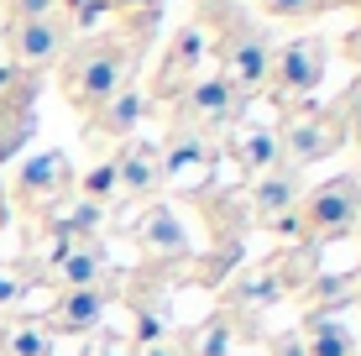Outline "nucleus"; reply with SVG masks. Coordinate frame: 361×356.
Masks as SVG:
<instances>
[{"label":"nucleus","instance_id":"1","mask_svg":"<svg viewBox=\"0 0 361 356\" xmlns=\"http://www.w3.org/2000/svg\"><path fill=\"white\" fill-rule=\"evenodd\" d=\"M126 68H131L126 42H116V37H90L84 47H73L63 58V94L79 110H99L126 84Z\"/></svg>","mask_w":361,"mask_h":356},{"label":"nucleus","instance_id":"2","mask_svg":"<svg viewBox=\"0 0 361 356\" xmlns=\"http://www.w3.org/2000/svg\"><path fill=\"white\" fill-rule=\"evenodd\" d=\"M356 220H361V183L345 173V178L319 183V189L304 200L298 231H304V236H319V241H335V236H351Z\"/></svg>","mask_w":361,"mask_h":356},{"label":"nucleus","instance_id":"3","mask_svg":"<svg viewBox=\"0 0 361 356\" xmlns=\"http://www.w3.org/2000/svg\"><path fill=\"white\" fill-rule=\"evenodd\" d=\"M267 79H272V90H278L283 100H304V94H314L319 79H325V42H319V37H298V42L278 47Z\"/></svg>","mask_w":361,"mask_h":356},{"label":"nucleus","instance_id":"4","mask_svg":"<svg viewBox=\"0 0 361 356\" xmlns=\"http://www.w3.org/2000/svg\"><path fill=\"white\" fill-rule=\"evenodd\" d=\"M341 142H345L341 116H325V110H314V116H298L293 126H283V131H278L283 168H298V173H304L309 163H319V157H330Z\"/></svg>","mask_w":361,"mask_h":356},{"label":"nucleus","instance_id":"5","mask_svg":"<svg viewBox=\"0 0 361 356\" xmlns=\"http://www.w3.org/2000/svg\"><path fill=\"white\" fill-rule=\"evenodd\" d=\"M241 116V94H235V84L226 73H215V79H199L183 90V121H189V131H220L231 126V121Z\"/></svg>","mask_w":361,"mask_h":356},{"label":"nucleus","instance_id":"6","mask_svg":"<svg viewBox=\"0 0 361 356\" xmlns=\"http://www.w3.org/2000/svg\"><path fill=\"white\" fill-rule=\"evenodd\" d=\"M267 73H272V42L262 32L241 27L226 42V79L235 84V94H252V90L267 84Z\"/></svg>","mask_w":361,"mask_h":356},{"label":"nucleus","instance_id":"7","mask_svg":"<svg viewBox=\"0 0 361 356\" xmlns=\"http://www.w3.org/2000/svg\"><path fill=\"white\" fill-rule=\"evenodd\" d=\"M63 47H68V21L58 16V11H53V16L16 21V27H11V53H16L21 68L53 63V58H63Z\"/></svg>","mask_w":361,"mask_h":356},{"label":"nucleus","instance_id":"8","mask_svg":"<svg viewBox=\"0 0 361 356\" xmlns=\"http://www.w3.org/2000/svg\"><path fill=\"white\" fill-rule=\"evenodd\" d=\"M68 183H73V173H68V157H63V152H37V157L21 163L16 194H21L27 204H47V200H58Z\"/></svg>","mask_w":361,"mask_h":356},{"label":"nucleus","instance_id":"9","mask_svg":"<svg viewBox=\"0 0 361 356\" xmlns=\"http://www.w3.org/2000/svg\"><path fill=\"white\" fill-rule=\"evenodd\" d=\"M298 189H304V173L298 168H272V173L252 178V215L262 220V226H272V220H283L298 204Z\"/></svg>","mask_w":361,"mask_h":356},{"label":"nucleus","instance_id":"10","mask_svg":"<svg viewBox=\"0 0 361 356\" xmlns=\"http://www.w3.org/2000/svg\"><path fill=\"white\" fill-rule=\"evenodd\" d=\"M116 183L131 194V200H147V194H157V183H163L157 147H152V142H126V152L116 157Z\"/></svg>","mask_w":361,"mask_h":356},{"label":"nucleus","instance_id":"11","mask_svg":"<svg viewBox=\"0 0 361 356\" xmlns=\"http://www.w3.org/2000/svg\"><path fill=\"white\" fill-rule=\"evenodd\" d=\"M231 157L241 163V173H252V178L272 173V168L283 163V152H278V131H272V126H246V131H235Z\"/></svg>","mask_w":361,"mask_h":356},{"label":"nucleus","instance_id":"12","mask_svg":"<svg viewBox=\"0 0 361 356\" xmlns=\"http://www.w3.org/2000/svg\"><path fill=\"white\" fill-rule=\"evenodd\" d=\"M99 273H105V247L99 241H79V247H63L53 262V278L63 288H94Z\"/></svg>","mask_w":361,"mask_h":356},{"label":"nucleus","instance_id":"13","mask_svg":"<svg viewBox=\"0 0 361 356\" xmlns=\"http://www.w3.org/2000/svg\"><path fill=\"white\" fill-rule=\"evenodd\" d=\"M142 247L157 252V257H189V231H183V220L173 210H147L142 215Z\"/></svg>","mask_w":361,"mask_h":356},{"label":"nucleus","instance_id":"14","mask_svg":"<svg viewBox=\"0 0 361 356\" xmlns=\"http://www.w3.org/2000/svg\"><path fill=\"white\" fill-rule=\"evenodd\" d=\"M142 116H147V94L131 90V84H121V90L94 110V121H99L105 137H126V131H136V121H142Z\"/></svg>","mask_w":361,"mask_h":356},{"label":"nucleus","instance_id":"15","mask_svg":"<svg viewBox=\"0 0 361 356\" xmlns=\"http://www.w3.org/2000/svg\"><path fill=\"white\" fill-rule=\"evenodd\" d=\"M99 314H105V293L99 288H68L63 299L53 304V325L58 330H94Z\"/></svg>","mask_w":361,"mask_h":356},{"label":"nucleus","instance_id":"16","mask_svg":"<svg viewBox=\"0 0 361 356\" xmlns=\"http://www.w3.org/2000/svg\"><path fill=\"white\" fill-rule=\"evenodd\" d=\"M304 351L309 356H356V336L335 314H314L304 325Z\"/></svg>","mask_w":361,"mask_h":356},{"label":"nucleus","instance_id":"17","mask_svg":"<svg viewBox=\"0 0 361 356\" xmlns=\"http://www.w3.org/2000/svg\"><path fill=\"white\" fill-rule=\"evenodd\" d=\"M157 163H163V178H178V173H189V168L204 163V137L189 126H178V131H168V142L157 147Z\"/></svg>","mask_w":361,"mask_h":356},{"label":"nucleus","instance_id":"18","mask_svg":"<svg viewBox=\"0 0 361 356\" xmlns=\"http://www.w3.org/2000/svg\"><path fill=\"white\" fill-rule=\"evenodd\" d=\"M231 346H235V320L231 314H209L199 330H189L178 356H231Z\"/></svg>","mask_w":361,"mask_h":356},{"label":"nucleus","instance_id":"19","mask_svg":"<svg viewBox=\"0 0 361 356\" xmlns=\"http://www.w3.org/2000/svg\"><path fill=\"white\" fill-rule=\"evenodd\" d=\"M199 58H204V37H199L194 27H183L178 37H173L168 58H163V90H168V84H183V79H189V73L199 68Z\"/></svg>","mask_w":361,"mask_h":356},{"label":"nucleus","instance_id":"20","mask_svg":"<svg viewBox=\"0 0 361 356\" xmlns=\"http://www.w3.org/2000/svg\"><path fill=\"white\" fill-rule=\"evenodd\" d=\"M0 351H6V356H53V330L37 325V320L6 325V336H0Z\"/></svg>","mask_w":361,"mask_h":356},{"label":"nucleus","instance_id":"21","mask_svg":"<svg viewBox=\"0 0 361 356\" xmlns=\"http://www.w3.org/2000/svg\"><path fill=\"white\" fill-rule=\"evenodd\" d=\"M235 299H241V304H278L283 283H278V273H252L241 288H235Z\"/></svg>","mask_w":361,"mask_h":356},{"label":"nucleus","instance_id":"22","mask_svg":"<svg viewBox=\"0 0 361 356\" xmlns=\"http://www.w3.org/2000/svg\"><path fill=\"white\" fill-rule=\"evenodd\" d=\"M94 226H99V204H90V200L58 215V236H84V241H90V231H94Z\"/></svg>","mask_w":361,"mask_h":356},{"label":"nucleus","instance_id":"23","mask_svg":"<svg viewBox=\"0 0 361 356\" xmlns=\"http://www.w3.org/2000/svg\"><path fill=\"white\" fill-rule=\"evenodd\" d=\"M63 6H68V16H63L68 27H94V21L105 16L116 0H63Z\"/></svg>","mask_w":361,"mask_h":356},{"label":"nucleus","instance_id":"24","mask_svg":"<svg viewBox=\"0 0 361 356\" xmlns=\"http://www.w3.org/2000/svg\"><path fill=\"white\" fill-rule=\"evenodd\" d=\"M121 183H116V163H99L90 178H84V194H90V204H99V200H110Z\"/></svg>","mask_w":361,"mask_h":356},{"label":"nucleus","instance_id":"25","mask_svg":"<svg viewBox=\"0 0 361 356\" xmlns=\"http://www.w3.org/2000/svg\"><path fill=\"white\" fill-rule=\"evenodd\" d=\"M6 6H11V16H16V21H37V16H53L58 0H6Z\"/></svg>","mask_w":361,"mask_h":356},{"label":"nucleus","instance_id":"26","mask_svg":"<svg viewBox=\"0 0 361 356\" xmlns=\"http://www.w3.org/2000/svg\"><path fill=\"white\" fill-rule=\"evenodd\" d=\"M257 6L272 16H309V11H319V0H257Z\"/></svg>","mask_w":361,"mask_h":356},{"label":"nucleus","instance_id":"27","mask_svg":"<svg viewBox=\"0 0 361 356\" xmlns=\"http://www.w3.org/2000/svg\"><path fill=\"white\" fill-rule=\"evenodd\" d=\"M272 356H309V351H304V336H298V330L272 336Z\"/></svg>","mask_w":361,"mask_h":356},{"label":"nucleus","instance_id":"28","mask_svg":"<svg viewBox=\"0 0 361 356\" xmlns=\"http://www.w3.org/2000/svg\"><path fill=\"white\" fill-rule=\"evenodd\" d=\"M16 299H21V278L0 273V309H6V304H16Z\"/></svg>","mask_w":361,"mask_h":356},{"label":"nucleus","instance_id":"29","mask_svg":"<svg viewBox=\"0 0 361 356\" xmlns=\"http://www.w3.org/2000/svg\"><path fill=\"white\" fill-rule=\"evenodd\" d=\"M345 131H351L356 147H361V84H356V100H351V121H345Z\"/></svg>","mask_w":361,"mask_h":356},{"label":"nucleus","instance_id":"30","mask_svg":"<svg viewBox=\"0 0 361 356\" xmlns=\"http://www.w3.org/2000/svg\"><path fill=\"white\" fill-rule=\"evenodd\" d=\"M136 356H178V351H173V346H168V340H147V346H142V351H136Z\"/></svg>","mask_w":361,"mask_h":356},{"label":"nucleus","instance_id":"31","mask_svg":"<svg viewBox=\"0 0 361 356\" xmlns=\"http://www.w3.org/2000/svg\"><path fill=\"white\" fill-rule=\"evenodd\" d=\"M105 356H136V346H126L121 336H110V340H105Z\"/></svg>","mask_w":361,"mask_h":356},{"label":"nucleus","instance_id":"32","mask_svg":"<svg viewBox=\"0 0 361 356\" xmlns=\"http://www.w3.org/2000/svg\"><path fill=\"white\" fill-rule=\"evenodd\" d=\"M6 215H11V210H6V183H0V226H6Z\"/></svg>","mask_w":361,"mask_h":356},{"label":"nucleus","instance_id":"33","mask_svg":"<svg viewBox=\"0 0 361 356\" xmlns=\"http://www.w3.org/2000/svg\"><path fill=\"white\" fill-rule=\"evenodd\" d=\"M121 6H142V11H152V6H157V0H121Z\"/></svg>","mask_w":361,"mask_h":356}]
</instances>
